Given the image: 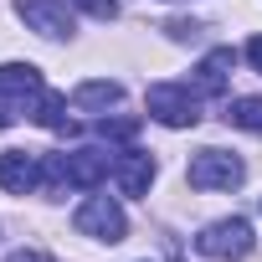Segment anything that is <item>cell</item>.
Wrapping results in <instances>:
<instances>
[{
  "label": "cell",
  "instance_id": "cell-14",
  "mask_svg": "<svg viewBox=\"0 0 262 262\" xmlns=\"http://www.w3.org/2000/svg\"><path fill=\"white\" fill-rule=\"evenodd\" d=\"M98 134L103 139H118V144H128L139 134V118H98Z\"/></svg>",
  "mask_w": 262,
  "mask_h": 262
},
{
  "label": "cell",
  "instance_id": "cell-6",
  "mask_svg": "<svg viewBox=\"0 0 262 262\" xmlns=\"http://www.w3.org/2000/svg\"><path fill=\"white\" fill-rule=\"evenodd\" d=\"M41 93L47 88H41V72L31 62H6V67H0V98H6L16 113H31Z\"/></svg>",
  "mask_w": 262,
  "mask_h": 262
},
{
  "label": "cell",
  "instance_id": "cell-8",
  "mask_svg": "<svg viewBox=\"0 0 262 262\" xmlns=\"http://www.w3.org/2000/svg\"><path fill=\"white\" fill-rule=\"evenodd\" d=\"M36 180H41L36 155H26V149H6V155H0V190H11V195H31Z\"/></svg>",
  "mask_w": 262,
  "mask_h": 262
},
{
  "label": "cell",
  "instance_id": "cell-4",
  "mask_svg": "<svg viewBox=\"0 0 262 262\" xmlns=\"http://www.w3.org/2000/svg\"><path fill=\"white\" fill-rule=\"evenodd\" d=\"M72 226H77L82 236H98V242H108V247L128 236V216H123V206H118V201H108V195H88V201L77 206Z\"/></svg>",
  "mask_w": 262,
  "mask_h": 262
},
{
  "label": "cell",
  "instance_id": "cell-2",
  "mask_svg": "<svg viewBox=\"0 0 262 262\" xmlns=\"http://www.w3.org/2000/svg\"><path fill=\"white\" fill-rule=\"evenodd\" d=\"M252 247H257V236H252V226H247L242 216L211 221V226L195 236V252H201V257H216V262H242V257H252Z\"/></svg>",
  "mask_w": 262,
  "mask_h": 262
},
{
  "label": "cell",
  "instance_id": "cell-1",
  "mask_svg": "<svg viewBox=\"0 0 262 262\" xmlns=\"http://www.w3.org/2000/svg\"><path fill=\"white\" fill-rule=\"evenodd\" d=\"M103 175H113V160H108L103 149H72V155H52V160H47V180H52V185L93 190Z\"/></svg>",
  "mask_w": 262,
  "mask_h": 262
},
{
  "label": "cell",
  "instance_id": "cell-16",
  "mask_svg": "<svg viewBox=\"0 0 262 262\" xmlns=\"http://www.w3.org/2000/svg\"><path fill=\"white\" fill-rule=\"evenodd\" d=\"M6 262H52V257H47V252H36V247H21V252H11Z\"/></svg>",
  "mask_w": 262,
  "mask_h": 262
},
{
  "label": "cell",
  "instance_id": "cell-5",
  "mask_svg": "<svg viewBox=\"0 0 262 262\" xmlns=\"http://www.w3.org/2000/svg\"><path fill=\"white\" fill-rule=\"evenodd\" d=\"M242 175H247L242 160L226 155V149H201L190 160V170H185L190 190H231V185H242Z\"/></svg>",
  "mask_w": 262,
  "mask_h": 262
},
{
  "label": "cell",
  "instance_id": "cell-13",
  "mask_svg": "<svg viewBox=\"0 0 262 262\" xmlns=\"http://www.w3.org/2000/svg\"><path fill=\"white\" fill-rule=\"evenodd\" d=\"M118 98H123V88H118V82H82V88L72 93V103H77V108H113Z\"/></svg>",
  "mask_w": 262,
  "mask_h": 262
},
{
  "label": "cell",
  "instance_id": "cell-9",
  "mask_svg": "<svg viewBox=\"0 0 262 262\" xmlns=\"http://www.w3.org/2000/svg\"><path fill=\"white\" fill-rule=\"evenodd\" d=\"M113 180H118V190H123V195H149L155 160H149V155H139V149H128V155H118V160H113Z\"/></svg>",
  "mask_w": 262,
  "mask_h": 262
},
{
  "label": "cell",
  "instance_id": "cell-15",
  "mask_svg": "<svg viewBox=\"0 0 262 262\" xmlns=\"http://www.w3.org/2000/svg\"><path fill=\"white\" fill-rule=\"evenodd\" d=\"M72 6H82V11L98 16V21H113V16H118V0H72Z\"/></svg>",
  "mask_w": 262,
  "mask_h": 262
},
{
  "label": "cell",
  "instance_id": "cell-18",
  "mask_svg": "<svg viewBox=\"0 0 262 262\" xmlns=\"http://www.w3.org/2000/svg\"><path fill=\"white\" fill-rule=\"evenodd\" d=\"M11 123H16V108H11L6 98H0V128H11Z\"/></svg>",
  "mask_w": 262,
  "mask_h": 262
},
{
  "label": "cell",
  "instance_id": "cell-17",
  "mask_svg": "<svg viewBox=\"0 0 262 262\" xmlns=\"http://www.w3.org/2000/svg\"><path fill=\"white\" fill-rule=\"evenodd\" d=\"M247 57H252V67L262 72V36H252V41H247Z\"/></svg>",
  "mask_w": 262,
  "mask_h": 262
},
{
  "label": "cell",
  "instance_id": "cell-11",
  "mask_svg": "<svg viewBox=\"0 0 262 262\" xmlns=\"http://www.w3.org/2000/svg\"><path fill=\"white\" fill-rule=\"evenodd\" d=\"M31 118H36L41 128H57V134H77L72 118H67V98H62V93H41L36 108H31Z\"/></svg>",
  "mask_w": 262,
  "mask_h": 262
},
{
  "label": "cell",
  "instance_id": "cell-3",
  "mask_svg": "<svg viewBox=\"0 0 262 262\" xmlns=\"http://www.w3.org/2000/svg\"><path fill=\"white\" fill-rule=\"evenodd\" d=\"M144 103L165 128H195L201 123V98L190 93V82H155Z\"/></svg>",
  "mask_w": 262,
  "mask_h": 262
},
{
  "label": "cell",
  "instance_id": "cell-12",
  "mask_svg": "<svg viewBox=\"0 0 262 262\" xmlns=\"http://www.w3.org/2000/svg\"><path fill=\"white\" fill-rule=\"evenodd\" d=\"M226 123L247 128V134H262V98H231L226 103Z\"/></svg>",
  "mask_w": 262,
  "mask_h": 262
},
{
  "label": "cell",
  "instance_id": "cell-10",
  "mask_svg": "<svg viewBox=\"0 0 262 262\" xmlns=\"http://www.w3.org/2000/svg\"><path fill=\"white\" fill-rule=\"evenodd\" d=\"M231 67H236V52H231V47H216V52L195 67V88H201V93H211V98H221V93H226V72H231Z\"/></svg>",
  "mask_w": 262,
  "mask_h": 262
},
{
  "label": "cell",
  "instance_id": "cell-7",
  "mask_svg": "<svg viewBox=\"0 0 262 262\" xmlns=\"http://www.w3.org/2000/svg\"><path fill=\"white\" fill-rule=\"evenodd\" d=\"M16 16H21L36 36H47V41L72 36V16H67L62 0H16Z\"/></svg>",
  "mask_w": 262,
  "mask_h": 262
}]
</instances>
